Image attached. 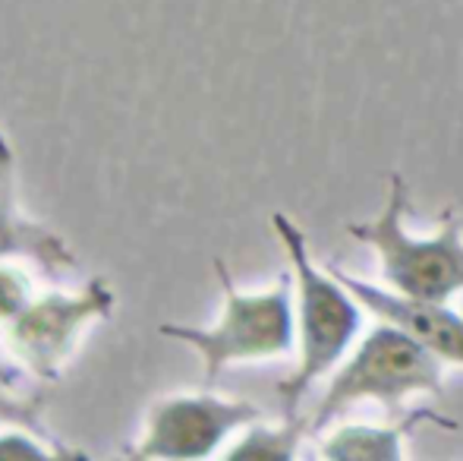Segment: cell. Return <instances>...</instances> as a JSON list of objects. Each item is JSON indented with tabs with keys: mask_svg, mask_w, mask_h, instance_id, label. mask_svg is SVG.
Wrapping results in <instances>:
<instances>
[{
	"mask_svg": "<svg viewBox=\"0 0 463 461\" xmlns=\"http://www.w3.org/2000/svg\"><path fill=\"white\" fill-rule=\"evenodd\" d=\"M312 433L309 420L297 418H287L280 424H256L243 427L231 443L224 446L221 458L227 461H293L297 458V449L303 446V439Z\"/></svg>",
	"mask_w": 463,
	"mask_h": 461,
	"instance_id": "10",
	"label": "cell"
},
{
	"mask_svg": "<svg viewBox=\"0 0 463 461\" xmlns=\"http://www.w3.org/2000/svg\"><path fill=\"white\" fill-rule=\"evenodd\" d=\"M4 427H29L48 439H57L42 420V401L35 395H19V389L0 386V430Z\"/></svg>",
	"mask_w": 463,
	"mask_h": 461,
	"instance_id": "13",
	"label": "cell"
},
{
	"mask_svg": "<svg viewBox=\"0 0 463 461\" xmlns=\"http://www.w3.org/2000/svg\"><path fill=\"white\" fill-rule=\"evenodd\" d=\"M256 420H262V411L246 399L214 392L161 395L146 411L139 437L120 456L136 461H202Z\"/></svg>",
	"mask_w": 463,
	"mask_h": 461,
	"instance_id": "6",
	"label": "cell"
},
{
	"mask_svg": "<svg viewBox=\"0 0 463 461\" xmlns=\"http://www.w3.org/2000/svg\"><path fill=\"white\" fill-rule=\"evenodd\" d=\"M117 294L108 278H89L73 291H38L25 310L0 332L4 351L25 376L57 382L67 373L82 339L98 322L110 320Z\"/></svg>",
	"mask_w": 463,
	"mask_h": 461,
	"instance_id": "5",
	"label": "cell"
},
{
	"mask_svg": "<svg viewBox=\"0 0 463 461\" xmlns=\"http://www.w3.org/2000/svg\"><path fill=\"white\" fill-rule=\"evenodd\" d=\"M445 360L413 341L391 322H378L366 339L337 363L331 382L312 414V433L325 430L347 408L375 401L384 408H401L413 395H441L445 389Z\"/></svg>",
	"mask_w": 463,
	"mask_h": 461,
	"instance_id": "4",
	"label": "cell"
},
{
	"mask_svg": "<svg viewBox=\"0 0 463 461\" xmlns=\"http://www.w3.org/2000/svg\"><path fill=\"white\" fill-rule=\"evenodd\" d=\"M0 259H19L42 272L48 282H63L80 269L73 246L32 218L19 203V168L13 146L0 133Z\"/></svg>",
	"mask_w": 463,
	"mask_h": 461,
	"instance_id": "8",
	"label": "cell"
},
{
	"mask_svg": "<svg viewBox=\"0 0 463 461\" xmlns=\"http://www.w3.org/2000/svg\"><path fill=\"white\" fill-rule=\"evenodd\" d=\"M337 278L347 284V291L366 307V313L378 322H391L413 341L432 351L439 360L463 367V313L445 301H426V297L397 294L384 284H372L366 278H356L350 272L331 265Z\"/></svg>",
	"mask_w": 463,
	"mask_h": 461,
	"instance_id": "7",
	"label": "cell"
},
{
	"mask_svg": "<svg viewBox=\"0 0 463 461\" xmlns=\"http://www.w3.org/2000/svg\"><path fill=\"white\" fill-rule=\"evenodd\" d=\"M48 458H86L61 439H48L29 427H4L0 430V461H48Z\"/></svg>",
	"mask_w": 463,
	"mask_h": 461,
	"instance_id": "11",
	"label": "cell"
},
{
	"mask_svg": "<svg viewBox=\"0 0 463 461\" xmlns=\"http://www.w3.org/2000/svg\"><path fill=\"white\" fill-rule=\"evenodd\" d=\"M214 275L221 284V313L212 326L161 322L158 332L199 354L205 382L214 386L218 376L233 363L278 360L297 348V313H293V282L280 278L275 288L240 291L224 259H214Z\"/></svg>",
	"mask_w": 463,
	"mask_h": 461,
	"instance_id": "3",
	"label": "cell"
},
{
	"mask_svg": "<svg viewBox=\"0 0 463 461\" xmlns=\"http://www.w3.org/2000/svg\"><path fill=\"white\" fill-rule=\"evenodd\" d=\"M271 228L290 263L293 313H297V367L287 379L278 382V395L287 418H297L312 386L335 373L337 363L350 354L363 329L366 307L350 294L335 272L318 269L309 253V240L290 216L275 212Z\"/></svg>",
	"mask_w": 463,
	"mask_h": 461,
	"instance_id": "1",
	"label": "cell"
},
{
	"mask_svg": "<svg viewBox=\"0 0 463 461\" xmlns=\"http://www.w3.org/2000/svg\"><path fill=\"white\" fill-rule=\"evenodd\" d=\"M416 424H441L454 430L448 418H439L435 411H410V418L397 424H344L322 439L318 456L328 461H401L403 458V439Z\"/></svg>",
	"mask_w": 463,
	"mask_h": 461,
	"instance_id": "9",
	"label": "cell"
},
{
	"mask_svg": "<svg viewBox=\"0 0 463 461\" xmlns=\"http://www.w3.org/2000/svg\"><path fill=\"white\" fill-rule=\"evenodd\" d=\"M407 212L410 184L394 171L382 209L369 222L347 225V234L375 253L384 288L451 303L463 291V218L448 209L435 234H413L407 228Z\"/></svg>",
	"mask_w": 463,
	"mask_h": 461,
	"instance_id": "2",
	"label": "cell"
},
{
	"mask_svg": "<svg viewBox=\"0 0 463 461\" xmlns=\"http://www.w3.org/2000/svg\"><path fill=\"white\" fill-rule=\"evenodd\" d=\"M35 294L32 272H25L19 259H0V332L23 313Z\"/></svg>",
	"mask_w": 463,
	"mask_h": 461,
	"instance_id": "12",
	"label": "cell"
},
{
	"mask_svg": "<svg viewBox=\"0 0 463 461\" xmlns=\"http://www.w3.org/2000/svg\"><path fill=\"white\" fill-rule=\"evenodd\" d=\"M23 370L16 367V363L10 360V357H0V386H13L19 389L23 386Z\"/></svg>",
	"mask_w": 463,
	"mask_h": 461,
	"instance_id": "14",
	"label": "cell"
}]
</instances>
